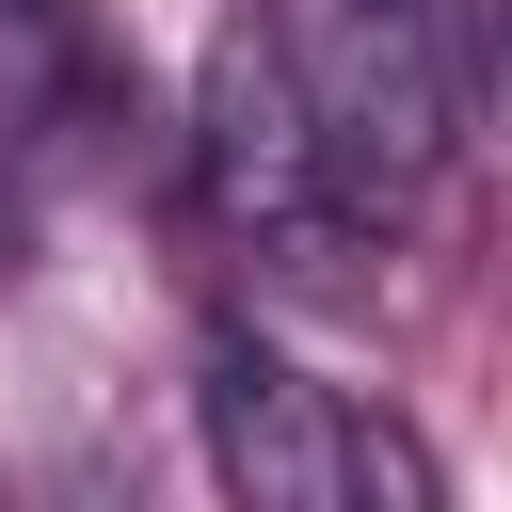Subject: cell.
Here are the masks:
<instances>
[{
  "mask_svg": "<svg viewBox=\"0 0 512 512\" xmlns=\"http://www.w3.org/2000/svg\"><path fill=\"white\" fill-rule=\"evenodd\" d=\"M208 464H224L240 512H368L352 400L304 384L272 336H208Z\"/></svg>",
  "mask_w": 512,
  "mask_h": 512,
  "instance_id": "obj_3",
  "label": "cell"
},
{
  "mask_svg": "<svg viewBox=\"0 0 512 512\" xmlns=\"http://www.w3.org/2000/svg\"><path fill=\"white\" fill-rule=\"evenodd\" d=\"M272 48L320 112V160L352 192V224H400L448 144H464V48H448V0H272Z\"/></svg>",
  "mask_w": 512,
  "mask_h": 512,
  "instance_id": "obj_1",
  "label": "cell"
},
{
  "mask_svg": "<svg viewBox=\"0 0 512 512\" xmlns=\"http://www.w3.org/2000/svg\"><path fill=\"white\" fill-rule=\"evenodd\" d=\"M16 512H144V496H128V480H112V464H48V480H32V496H16Z\"/></svg>",
  "mask_w": 512,
  "mask_h": 512,
  "instance_id": "obj_4",
  "label": "cell"
},
{
  "mask_svg": "<svg viewBox=\"0 0 512 512\" xmlns=\"http://www.w3.org/2000/svg\"><path fill=\"white\" fill-rule=\"evenodd\" d=\"M192 176H208V208H224V240H240L256 272H336V256L368 240L352 192H336V160H320V112H304L272 16H224V32H208V80H192Z\"/></svg>",
  "mask_w": 512,
  "mask_h": 512,
  "instance_id": "obj_2",
  "label": "cell"
}]
</instances>
